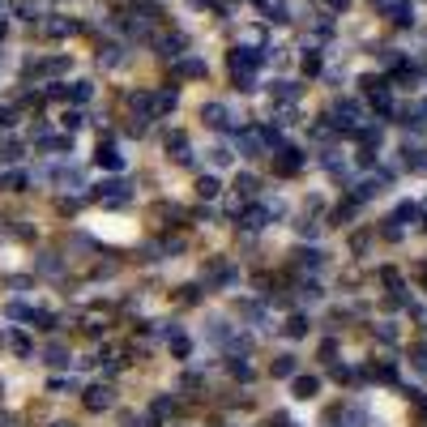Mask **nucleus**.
<instances>
[{
    "label": "nucleus",
    "instance_id": "nucleus-13",
    "mask_svg": "<svg viewBox=\"0 0 427 427\" xmlns=\"http://www.w3.org/2000/svg\"><path fill=\"white\" fill-rule=\"evenodd\" d=\"M321 261H325L321 248H299L295 252V265H304V269H321Z\"/></svg>",
    "mask_w": 427,
    "mask_h": 427
},
{
    "label": "nucleus",
    "instance_id": "nucleus-26",
    "mask_svg": "<svg viewBox=\"0 0 427 427\" xmlns=\"http://www.w3.org/2000/svg\"><path fill=\"white\" fill-rule=\"evenodd\" d=\"M235 192H240V197H252V192H257V175H248V171L235 175Z\"/></svg>",
    "mask_w": 427,
    "mask_h": 427
},
{
    "label": "nucleus",
    "instance_id": "nucleus-15",
    "mask_svg": "<svg viewBox=\"0 0 427 427\" xmlns=\"http://www.w3.org/2000/svg\"><path fill=\"white\" fill-rule=\"evenodd\" d=\"M90 94H94L90 81H73V86H64V98H73V103H90Z\"/></svg>",
    "mask_w": 427,
    "mask_h": 427
},
{
    "label": "nucleus",
    "instance_id": "nucleus-10",
    "mask_svg": "<svg viewBox=\"0 0 427 427\" xmlns=\"http://www.w3.org/2000/svg\"><path fill=\"white\" fill-rule=\"evenodd\" d=\"M299 163H304V158H299V150H295V145H278V171H282V175H295V171H299Z\"/></svg>",
    "mask_w": 427,
    "mask_h": 427
},
{
    "label": "nucleus",
    "instance_id": "nucleus-32",
    "mask_svg": "<svg viewBox=\"0 0 427 427\" xmlns=\"http://www.w3.org/2000/svg\"><path fill=\"white\" fill-rule=\"evenodd\" d=\"M210 163H214V167H227V163H231V150H227V145H214V150H210Z\"/></svg>",
    "mask_w": 427,
    "mask_h": 427
},
{
    "label": "nucleus",
    "instance_id": "nucleus-31",
    "mask_svg": "<svg viewBox=\"0 0 427 427\" xmlns=\"http://www.w3.org/2000/svg\"><path fill=\"white\" fill-rule=\"evenodd\" d=\"M51 393H77V381H73V376H68V381H64V376H51Z\"/></svg>",
    "mask_w": 427,
    "mask_h": 427
},
{
    "label": "nucleus",
    "instance_id": "nucleus-1",
    "mask_svg": "<svg viewBox=\"0 0 427 427\" xmlns=\"http://www.w3.org/2000/svg\"><path fill=\"white\" fill-rule=\"evenodd\" d=\"M329 120H334V128H342V133H359L364 111H359V103H355V98H342V103H334Z\"/></svg>",
    "mask_w": 427,
    "mask_h": 427
},
{
    "label": "nucleus",
    "instance_id": "nucleus-37",
    "mask_svg": "<svg viewBox=\"0 0 427 427\" xmlns=\"http://www.w3.org/2000/svg\"><path fill=\"white\" fill-rule=\"evenodd\" d=\"M154 411H158V415H175V398H158Z\"/></svg>",
    "mask_w": 427,
    "mask_h": 427
},
{
    "label": "nucleus",
    "instance_id": "nucleus-41",
    "mask_svg": "<svg viewBox=\"0 0 427 427\" xmlns=\"http://www.w3.org/2000/svg\"><path fill=\"white\" fill-rule=\"evenodd\" d=\"M376 334H381V342H393V338H398V329H393V325H381Z\"/></svg>",
    "mask_w": 427,
    "mask_h": 427
},
{
    "label": "nucleus",
    "instance_id": "nucleus-27",
    "mask_svg": "<svg viewBox=\"0 0 427 427\" xmlns=\"http://www.w3.org/2000/svg\"><path fill=\"white\" fill-rule=\"evenodd\" d=\"M274 376H295V355H278L274 359Z\"/></svg>",
    "mask_w": 427,
    "mask_h": 427
},
{
    "label": "nucleus",
    "instance_id": "nucleus-47",
    "mask_svg": "<svg viewBox=\"0 0 427 427\" xmlns=\"http://www.w3.org/2000/svg\"><path fill=\"white\" fill-rule=\"evenodd\" d=\"M0 393H4V385H0Z\"/></svg>",
    "mask_w": 427,
    "mask_h": 427
},
{
    "label": "nucleus",
    "instance_id": "nucleus-23",
    "mask_svg": "<svg viewBox=\"0 0 427 427\" xmlns=\"http://www.w3.org/2000/svg\"><path fill=\"white\" fill-rule=\"evenodd\" d=\"M218 188H222V184H218V175H201V180H197V192H201L205 201H210V197H218Z\"/></svg>",
    "mask_w": 427,
    "mask_h": 427
},
{
    "label": "nucleus",
    "instance_id": "nucleus-24",
    "mask_svg": "<svg viewBox=\"0 0 427 427\" xmlns=\"http://www.w3.org/2000/svg\"><path fill=\"white\" fill-rule=\"evenodd\" d=\"M47 364H51V368H68V351H64L60 342H51V346H47Z\"/></svg>",
    "mask_w": 427,
    "mask_h": 427
},
{
    "label": "nucleus",
    "instance_id": "nucleus-34",
    "mask_svg": "<svg viewBox=\"0 0 427 427\" xmlns=\"http://www.w3.org/2000/svg\"><path fill=\"white\" fill-rule=\"evenodd\" d=\"M180 47H184V38H180V34L163 38V56H180Z\"/></svg>",
    "mask_w": 427,
    "mask_h": 427
},
{
    "label": "nucleus",
    "instance_id": "nucleus-17",
    "mask_svg": "<svg viewBox=\"0 0 427 427\" xmlns=\"http://www.w3.org/2000/svg\"><path fill=\"white\" fill-rule=\"evenodd\" d=\"M317 389H321V381H317V376H299V381H295V398H299V402L317 398Z\"/></svg>",
    "mask_w": 427,
    "mask_h": 427
},
{
    "label": "nucleus",
    "instance_id": "nucleus-45",
    "mask_svg": "<svg viewBox=\"0 0 427 427\" xmlns=\"http://www.w3.org/2000/svg\"><path fill=\"white\" fill-rule=\"evenodd\" d=\"M329 4H334V9H346V4H351V0H329Z\"/></svg>",
    "mask_w": 427,
    "mask_h": 427
},
{
    "label": "nucleus",
    "instance_id": "nucleus-36",
    "mask_svg": "<svg viewBox=\"0 0 427 427\" xmlns=\"http://www.w3.org/2000/svg\"><path fill=\"white\" fill-rule=\"evenodd\" d=\"M304 73H321V56H317V51L304 56Z\"/></svg>",
    "mask_w": 427,
    "mask_h": 427
},
{
    "label": "nucleus",
    "instance_id": "nucleus-29",
    "mask_svg": "<svg viewBox=\"0 0 427 427\" xmlns=\"http://www.w3.org/2000/svg\"><path fill=\"white\" fill-rule=\"evenodd\" d=\"M287 334H291V338H304V334H308V317H291V321H287Z\"/></svg>",
    "mask_w": 427,
    "mask_h": 427
},
{
    "label": "nucleus",
    "instance_id": "nucleus-3",
    "mask_svg": "<svg viewBox=\"0 0 427 427\" xmlns=\"http://www.w3.org/2000/svg\"><path fill=\"white\" fill-rule=\"evenodd\" d=\"M201 120H205L210 128H240V120H231V111H227L222 103H205V107H201Z\"/></svg>",
    "mask_w": 427,
    "mask_h": 427
},
{
    "label": "nucleus",
    "instance_id": "nucleus-39",
    "mask_svg": "<svg viewBox=\"0 0 427 427\" xmlns=\"http://www.w3.org/2000/svg\"><path fill=\"white\" fill-rule=\"evenodd\" d=\"M38 269H43V274H60V261H56V257H43Z\"/></svg>",
    "mask_w": 427,
    "mask_h": 427
},
{
    "label": "nucleus",
    "instance_id": "nucleus-40",
    "mask_svg": "<svg viewBox=\"0 0 427 427\" xmlns=\"http://www.w3.org/2000/svg\"><path fill=\"white\" fill-rule=\"evenodd\" d=\"M334 376H338V385H351V381H355V372H351V368H334Z\"/></svg>",
    "mask_w": 427,
    "mask_h": 427
},
{
    "label": "nucleus",
    "instance_id": "nucleus-6",
    "mask_svg": "<svg viewBox=\"0 0 427 427\" xmlns=\"http://www.w3.org/2000/svg\"><path fill=\"white\" fill-rule=\"evenodd\" d=\"M86 406H90V411H111V406H115V389H111V385L86 389Z\"/></svg>",
    "mask_w": 427,
    "mask_h": 427
},
{
    "label": "nucleus",
    "instance_id": "nucleus-22",
    "mask_svg": "<svg viewBox=\"0 0 427 427\" xmlns=\"http://www.w3.org/2000/svg\"><path fill=\"white\" fill-rule=\"evenodd\" d=\"M261 9H265V17H269V21H291L282 0H261Z\"/></svg>",
    "mask_w": 427,
    "mask_h": 427
},
{
    "label": "nucleus",
    "instance_id": "nucleus-2",
    "mask_svg": "<svg viewBox=\"0 0 427 427\" xmlns=\"http://www.w3.org/2000/svg\"><path fill=\"white\" fill-rule=\"evenodd\" d=\"M274 214H278V205H248V210L240 214V227H244V231H261Z\"/></svg>",
    "mask_w": 427,
    "mask_h": 427
},
{
    "label": "nucleus",
    "instance_id": "nucleus-16",
    "mask_svg": "<svg viewBox=\"0 0 427 427\" xmlns=\"http://www.w3.org/2000/svg\"><path fill=\"white\" fill-rule=\"evenodd\" d=\"M269 94H274V98H278V103H287V107H291V103H295V98H299V90H295V86H291V81H274V86H269Z\"/></svg>",
    "mask_w": 427,
    "mask_h": 427
},
{
    "label": "nucleus",
    "instance_id": "nucleus-11",
    "mask_svg": "<svg viewBox=\"0 0 427 427\" xmlns=\"http://www.w3.org/2000/svg\"><path fill=\"white\" fill-rule=\"evenodd\" d=\"M98 64L120 68V64H124V47H120V43H103V47H98Z\"/></svg>",
    "mask_w": 427,
    "mask_h": 427
},
{
    "label": "nucleus",
    "instance_id": "nucleus-5",
    "mask_svg": "<svg viewBox=\"0 0 427 427\" xmlns=\"http://www.w3.org/2000/svg\"><path fill=\"white\" fill-rule=\"evenodd\" d=\"M385 184H389V171H376V175L359 180V188H355V201H372L376 192H385Z\"/></svg>",
    "mask_w": 427,
    "mask_h": 427
},
{
    "label": "nucleus",
    "instance_id": "nucleus-30",
    "mask_svg": "<svg viewBox=\"0 0 427 427\" xmlns=\"http://www.w3.org/2000/svg\"><path fill=\"white\" fill-rule=\"evenodd\" d=\"M231 376H240V381H252V368H248L240 355H231Z\"/></svg>",
    "mask_w": 427,
    "mask_h": 427
},
{
    "label": "nucleus",
    "instance_id": "nucleus-7",
    "mask_svg": "<svg viewBox=\"0 0 427 427\" xmlns=\"http://www.w3.org/2000/svg\"><path fill=\"white\" fill-rule=\"evenodd\" d=\"M376 9H381V13H389L398 26H411V21H415V13H411V0H376Z\"/></svg>",
    "mask_w": 427,
    "mask_h": 427
},
{
    "label": "nucleus",
    "instance_id": "nucleus-25",
    "mask_svg": "<svg viewBox=\"0 0 427 427\" xmlns=\"http://www.w3.org/2000/svg\"><path fill=\"white\" fill-rule=\"evenodd\" d=\"M240 150H244L248 158H257V154H261V137H257V133H244V137H240Z\"/></svg>",
    "mask_w": 427,
    "mask_h": 427
},
{
    "label": "nucleus",
    "instance_id": "nucleus-33",
    "mask_svg": "<svg viewBox=\"0 0 427 427\" xmlns=\"http://www.w3.org/2000/svg\"><path fill=\"white\" fill-rule=\"evenodd\" d=\"M9 346H13L17 355H30V338H26V334H9Z\"/></svg>",
    "mask_w": 427,
    "mask_h": 427
},
{
    "label": "nucleus",
    "instance_id": "nucleus-28",
    "mask_svg": "<svg viewBox=\"0 0 427 427\" xmlns=\"http://www.w3.org/2000/svg\"><path fill=\"white\" fill-rule=\"evenodd\" d=\"M17 158H21V145H17L13 137H9V141H0V163H17Z\"/></svg>",
    "mask_w": 427,
    "mask_h": 427
},
{
    "label": "nucleus",
    "instance_id": "nucleus-19",
    "mask_svg": "<svg viewBox=\"0 0 427 427\" xmlns=\"http://www.w3.org/2000/svg\"><path fill=\"white\" fill-rule=\"evenodd\" d=\"M175 103H180V94H175V90H163V94H154V111H158V115L175 111Z\"/></svg>",
    "mask_w": 427,
    "mask_h": 427
},
{
    "label": "nucleus",
    "instance_id": "nucleus-46",
    "mask_svg": "<svg viewBox=\"0 0 427 427\" xmlns=\"http://www.w3.org/2000/svg\"><path fill=\"white\" fill-rule=\"evenodd\" d=\"M56 427H73V423H56Z\"/></svg>",
    "mask_w": 427,
    "mask_h": 427
},
{
    "label": "nucleus",
    "instance_id": "nucleus-14",
    "mask_svg": "<svg viewBox=\"0 0 427 427\" xmlns=\"http://www.w3.org/2000/svg\"><path fill=\"white\" fill-rule=\"evenodd\" d=\"M43 30H47L51 38H64V34H73V30H77V21H68V17H51Z\"/></svg>",
    "mask_w": 427,
    "mask_h": 427
},
{
    "label": "nucleus",
    "instance_id": "nucleus-20",
    "mask_svg": "<svg viewBox=\"0 0 427 427\" xmlns=\"http://www.w3.org/2000/svg\"><path fill=\"white\" fill-rule=\"evenodd\" d=\"M210 282H214V287H231V282H235V269H231V265H222V261H218V265H214V269H210Z\"/></svg>",
    "mask_w": 427,
    "mask_h": 427
},
{
    "label": "nucleus",
    "instance_id": "nucleus-38",
    "mask_svg": "<svg viewBox=\"0 0 427 427\" xmlns=\"http://www.w3.org/2000/svg\"><path fill=\"white\" fill-rule=\"evenodd\" d=\"M64 128H68V133L81 128V111H64Z\"/></svg>",
    "mask_w": 427,
    "mask_h": 427
},
{
    "label": "nucleus",
    "instance_id": "nucleus-44",
    "mask_svg": "<svg viewBox=\"0 0 427 427\" xmlns=\"http://www.w3.org/2000/svg\"><path fill=\"white\" fill-rule=\"evenodd\" d=\"M128 427H154V419H128Z\"/></svg>",
    "mask_w": 427,
    "mask_h": 427
},
{
    "label": "nucleus",
    "instance_id": "nucleus-18",
    "mask_svg": "<svg viewBox=\"0 0 427 427\" xmlns=\"http://www.w3.org/2000/svg\"><path fill=\"white\" fill-rule=\"evenodd\" d=\"M402 154H406V167H411V171H427V154L419 150V145H411V141H406V150H402Z\"/></svg>",
    "mask_w": 427,
    "mask_h": 427
},
{
    "label": "nucleus",
    "instance_id": "nucleus-9",
    "mask_svg": "<svg viewBox=\"0 0 427 427\" xmlns=\"http://www.w3.org/2000/svg\"><path fill=\"white\" fill-rule=\"evenodd\" d=\"M167 154H171L175 163H192V145H188V137H184V133H171V137H167Z\"/></svg>",
    "mask_w": 427,
    "mask_h": 427
},
{
    "label": "nucleus",
    "instance_id": "nucleus-8",
    "mask_svg": "<svg viewBox=\"0 0 427 427\" xmlns=\"http://www.w3.org/2000/svg\"><path fill=\"white\" fill-rule=\"evenodd\" d=\"M257 64H261V51H257V47H235V56H231V68H235V73H257Z\"/></svg>",
    "mask_w": 427,
    "mask_h": 427
},
{
    "label": "nucleus",
    "instance_id": "nucleus-43",
    "mask_svg": "<svg viewBox=\"0 0 427 427\" xmlns=\"http://www.w3.org/2000/svg\"><path fill=\"white\" fill-rule=\"evenodd\" d=\"M415 368H419V372H427V351H415Z\"/></svg>",
    "mask_w": 427,
    "mask_h": 427
},
{
    "label": "nucleus",
    "instance_id": "nucleus-12",
    "mask_svg": "<svg viewBox=\"0 0 427 427\" xmlns=\"http://www.w3.org/2000/svg\"><path fill=\"white\" fill-rule=\"evenodd\" d=\"M98 167H107V171H120V167H124L120 150H115V145H103V141H98Z\"/></svg>",
    "mask_w": 427,
    "mask_h": 427
},
{
    "label": "nucleus",
    "instance_id": "nucleus-42",
    "mask_svg": "<svg viewBox=\"0 0 427 427\" xmlns=\"http://www.w3.org/2000/svg\"><path fill=\"white\" fill-rule=\"evenodd\" d=\"M4 128H13V111H9V107H0V133H4Z\"/></svg>",
    "mask_w": 427,
    "mask_h": 427
},
{
    "label": "nucleus",
    "instance_id": "nucleus-35",
    "mask_svg": "<svg viewBox=\"0 0 427 427\" xmlns=\"http://www.w3.org/2000/svg\"><path fill=\"white\" fill-rule=\"evenodd\" d=\"M372 376L376 381H393V364H372Z\"/></svg>",
    "mask_w": 427,
    "mask_h": 427
},
{
    "label": "nucleus",
    "instance_id": "nucleus-21",
    "mask_svg": "<svg viewBox=\"0 0 427 427\" xmlns=\"http://www.w3.org/2000/svg\"><path fill=\"white\" fill-rule=\"evenodd\" d=\"M175 73H180V77H205V60H180Z\"/></svg>",
    "mask_w": 427,
    "mask_h": 427
},
{
    "label": "nucleus",
    "instance_id": "nucleus-4",
    "mask_svg": "<svg viewBox=\"0 0 427 427\" xmlns=\"http://www.w3.org/2000/svg\"><path fill=\"white\" fill-rule=\"evenodd\" d=\"M94 197L107 201V205H120V201H128V184H124V180H103V184L94 188Z\"/></svg>",
    "mask_w": 427,
    "mask_h": 427
}]
</instances>
